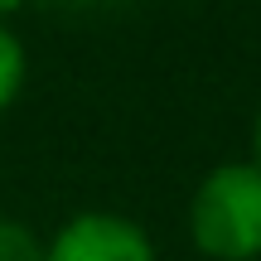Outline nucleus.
<instances>
[{"label":"nucleus","mask_w":261,"mask_h":261,"mask_svg":"<svg viewBox=\"0 0 261 261\" xmlns=\"http://www.w3.org/2000/svg\"><path fill=\"white\" fill-rule=\"evenodd\" d=\"M24 73H29V58H24V44L10 24H0V112L15 107V97L24 92Z\"/></svg>","instance_id":"obj_3"},{"label":"nucleus","mask_w":261,"mask_h":261,"mask_svg":"<svg viewBox=\"0 0 261 261\" xmlns=\"http://www.w3.org/2000/svg\"><path fill=\"white\" fill-rule=\"evenodd\" d=\"M252 150H256V155H252V165L261 169V112H256V126H252Z\"/></svg>","instance_id":"obj_6"},{"label":"nucleus","mask_w":261,"mask_h":261,"mask_svg":"<svg viewBox=\"0 0 261 261\" xmlns=\"http://www.w3.org/2000/svg\"><path fill=\"white\" fill-rule=\"evenodd\" d=\"M189 237L208 261L261 256V169L252 160H227L198 179L189 198Z\"/></svg>","instance_id":"obj_1"},{"label":"nucleus","mask_w":261,"mask_h":261,"mask_svg":"<svg viewBox=\"0 0 261 261\" xmlns=\"http://www.w3.org/2000/svg\"><path fill=\"white\" fill-rule=\"evenodd\" d=\"M19 5H24V0H0V24H5V19H10V15H15V10H19Z\"/></svg>","instance_id":"obj_7"},{"label":"nucleus","mask_w":261,"mask_h":261,"mask_svg":"<svg viewBox=\"0 0 261 261\" xmlns=\"http://www.w3.org/2000/svg\"><path fill=\"white\" fill-rule=\"evenodd\" d=\"M58 15H107V10H121L126 0H48Z\"/></svg>","instance_id":"obj_5"},{"label":"nucleus","mask_w":261,"mask_h":261,"mask_svg":"<svg viewBox=\"0 0 261 261\" xmlns=\"http://www.w3.org/2000/svg\"><path fill=\"white\" fill-rule=\"evenodd\" d=\"M44 261H160L150 232L126 213H77L48 237Z\"/></svg>","instance_id":"obj_2"},{"label":"nucleus","mask_w":261,"mask_h":261,"mask_svg":"<svg viewBox=\"0 0 261 261\" xmlns=\"http://www.w3.org/2000/svg\"><path fill=\"white\" fill-rule=\"evenodd\" d=\"M0 261H44V242L15 218H0Z\"/></svg>","instance_id":"obj_4"}]
</instances>
